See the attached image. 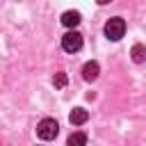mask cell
Listing matches in <instances>:
<instances>
[{
  "label": "cell",
  "instance_id": "2",
  "mask_svg": "<svg viewBox=\"0 0 146 146\" xmlns=\"http://www.w3.org/2000/svg\"><path fill=\"white\" fill-rule=\"evenodd\" d=\"M57 132H59V123L55 121V119H41L39 121V125H36V135L41 137V139H55L57 137Z\"/></svg>",
  "mask_w": 146,
  "mask_h": 146
},
{
  "label": "cell",
  "instance_id": "10",
  "mask_svg": "<svg viewBox=\"0 0 146 146\" xmlns=\"http://www.w3.org/2000/svg\"><path fill=\"white\" fill-rule=\"evenodd\" d=\"M98 5H107V2H112V0H96Z\"/></svg>",
  "mask_w": 146,
  "mask_h": 146
},
{
  "label": "cell",
  "instance_id": "1",
  "mask_svg": "<svg viewBox=\"0 0 146 146\" xmlns=\"http://www.w3.org/2000/svg\"><path fill=\"white\" fill-rule=\"evenodd\" d=\"M125 34V21L123 18H110L105 23V36L110 41H119Z\"/></svg>",
  "mask_w": 146,
  "mask_h": 146
},
{
  "label": "cell",
  "instance_id": "5",
  "mask_svg": "<svg viewBox=\"0 0 146 146\" xmlns=\"http://www.w3.org/2000/svg\"><path fill=\"white\" fill-rule=\"evenodd\" d=\"M87 119H89V112H87L84 107H75V110L68 114V121H71L73 125H82V123H87Z\"/></svg>",
  "mask_w": 146,
  "mask_h": 146
},
{
  "label": "cell",
  "instance_id": "8",
  "mask_svg": "<svg viewBox=\"0 0 146 146\" xmlns=\"http://www.w3.org/2000/svg\"><path fill=\"white\" fill-rule=\"evenodd\" d=\"M87 144V135L84 132H73L68 137V146H84Z\"/></svg>",
  "mask_w": 146,
  "mask_h": 146
},
{
  "label": "cell",
  "instance_id": "9",
  "mask_svg": "<svg viewBox=\"0 0 146 146\" xmlns=\"http://www.w3.org/2000/svg\"><path fill=\"white\" fill-rule=\"evenodd\" d=\"M52 84H55V89H64L66 87V73H55Z\"/></svg>",
  "mask_w": 146,
  "mask_h": 146
},
{
  "label": "cell",
  "instance_id": "3",
  "mask_svg": "<svg viewBox=\"0 0 146 146\" xmlns=\"http://www.w3.org/2000/svg\"><path fill=\"white\" fill-rule=\"evenodd\" d=\"M62 48H64L66 52H78V50L82 48V34L75 32V30L66 32V34L62 36Z\"/></svg>",
  "mask_w": 146,
  "mask_h": 146
},
{
  "label": "cell",
  "instance_id": "6",
  "mask_svg": "<svg viewBox=\"0 0 146 146\" xmlns=\"http://www.w3.org/2000/svg\"><path fill=\"white\" fill-rule=\"evenodd\" d=\"M80 21H82V18H80L78 11H64V14H62V25H66V27H75Z\"/></svg>",
  "mask_w": 146,
  "mask_h": 146
},
{
  "label": "cell",
  "instance_id": "4",
  "mask_svg": "<svg viewBox=\"0 0 146 146\" xmlns=\"http://www.w3.org/2000/svg\"><path fill=\"white\" fill-rule=\"evenodd\" d=\"M98 73H100V66H98V62H87V64L82 66V78H84L87 82L96 80V78H98Z\"/></svg>",
  "mask_w": 146,
  "mask_h": 146
},
{
  "label": "cell",
  "instance_id": "7",
  "mask_svg": "<svg viewBox=\"0 0 146 146\" xmlns=\"http://www.w3.org/2000/svg\"><path fill=\"white\" fill-rule=\"evenodd\" d=\"M130 55H132V62H137V64H141V62L146 59V48L137 43V46H132V52H130Z\"/></svg>",
  "mask_w": 146,
  "mask_h": 146
}]
</instances>
